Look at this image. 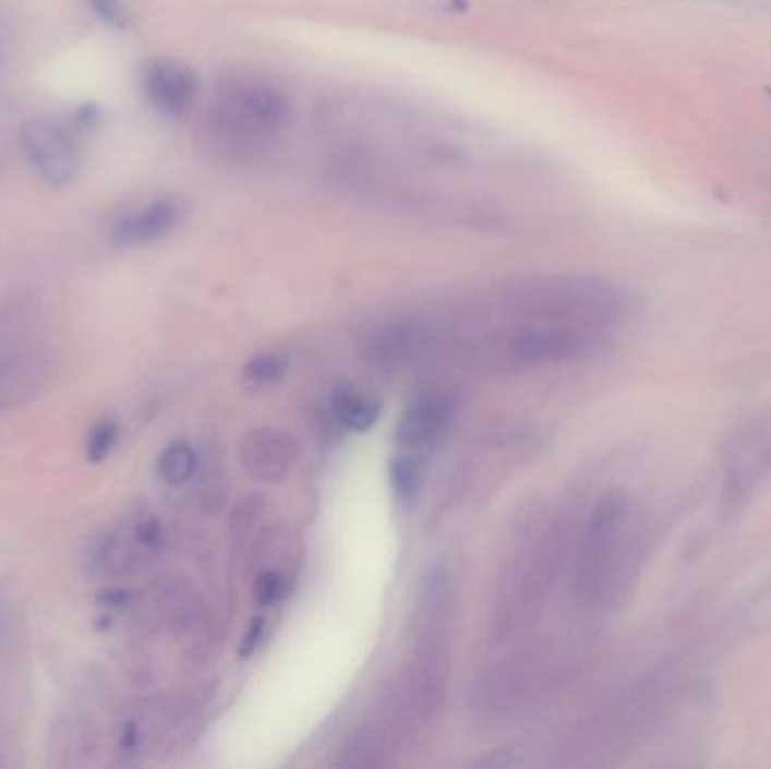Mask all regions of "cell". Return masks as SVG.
I'll use <instances>...</instances> for the list:
<instances>
[{
    "label": "cell",
    "mask_w": 771,
    "mask_h": 769,
    "mask_svg": "<svg viewBox=\"0 0 771 769\" xmlns=\"http://www.w3.org/2000/svg\"><path fill=\"white\" fill-rule=\"evenodd\" d=\"M631 519V501L621 490L607 492L595 504L578 566V593L587 603H600L625 580L634 555Z\"/></svg>",
    "instance_id": "6da1fadb"
},
{
    "label": "cell",
    "mask_w": 771,
    "mask_h": 769,
    "mask_svg": "<svg viewBox=\"0 0 771 769\" xmlns=\"http://www.w3.org/2000/svg\"><path fill=\"white\" fill-rule=\"evenodd\" d=\"M764 93H767V97L771 99V86H767V88H764Z\"/></svg>",
    "instance_id": "d4e9b609"
},
{
    "label": "cell",
    "mask_w": 771,
    "mask_h": 769,
    "mask_svg": "<svg viewBox=\"0 0 771 769\" xmlns=\"http://www.w3.org/2000/svg\"><path fill=\"white\" fill-rule=\"evenodd\" d=\"M118 438H120V426L116 420L103 418L99 422H95L86 438V458L95 465L107 460L116 449Z\"/></svg>",
    "instance_id": "d6986e66"
},
{
    "label": "cell",
    "mask_w": 771,
    "mask_h": 769,
    "mask_svg": "<svg viewBox=\"0 0 771 769\" xmlns=\"http://www.w3.org/2000/svg\"><path fill=\"white\" fill-rule=\"evenodd\" d=\"M32 377H39L37 361L27 355H12L0 359V409L19 402V395L35 390Z\"/></svg>",
    "instance_id": "5bb4252c"
},
{
    "label": "cell",
    "mask_w": 771,
    "mask_h": 769,
    "mask_svg": "<svg viewBox=\"0 0 771 769\" xmlns=\"http://www.w3.org/2000/svg\"><path fill=\"white\" fill-rule=\"evenodd\" d=\"M451 402L443 395H424L401 413L395 436L405 447H424L438 441L451 422Z\"/></svg>",
    "instance_id": "7c38bea8"
},
{
    "label": "cell",
    "mask_w": 771,
    "mask_h": 769,
    "mask_svg": "<svg viewBox=\"0 0 771 769\" xmlns=\"http://www.w3.org/2000/svg\"><path fill=\"white\" fill-rule=\"evenodd\" d=\"M183 217V206L179 199L172 196H160L149 202L147 206L133 211L124 217H120L113 228H111V242L118 249H136V247H147L179 226Z\"/></svg>",
    "instance_id": "30bf717a"
},
{
    "label": "cell",
    "mask_w": 771,
    "mask_h": 769,
    "mask_svg": "<svg viewBox=\"0 0 771 769\" xmlns=\"http://www.w3.org/2000/svg\"><path fill=\"white\" fill-rule=\"evenodd\" d=\"M388 474H390L393 492L401 501V504H407V506L415 504V498L422 492V481H424L420 460L413 456H397L390 462Z\"/></svg>",
    "instance_id": "2e32d148"
},
{
    "label": "cell",
    "mask_w": 771,
    "mask_h": 769,
    "mask_svg": "<svg viewBox=\"0 0 771 769\" xmlns=\"http://www.w3.org/2000/svg\"><path fill=\"white\" fill-rule=\"evenodd\" d=\"M449 350V334L426 321H395L368 337V357L382 365H409L441 357Z\"/></svg>",
    "instance_id": "ba28073f"
},
{
    "label": "cell",
    "mask_w": 771,
    "mask_h": 769,
    "mask_svg": "<svg viewBox=\"0 0 771 769\" xmlns=\"http://www.w3.org/2000/svg\"><path fill=\"white\" fill-rule=\"evenodd\" d=\"M82 3L109 27H127L129 25V12L122 0H82Z\"/></svg>",
    "instance_id": "ffe728a7"
},
{
    "label": "cell",
    "mask_w": 771,
    "mask_h": 769,
    "mask_svg": "<svg viewBox=\"0 0 771 769\" xmlns=\"http://www.w3.org/2000/svg\"><path fill=\"white\" fill-rule=\"evenodd\" d=\"M136 540L141 546L149 549V551H156L160 546V540H162V528L156 519L147 517L143 519L138 526H136Z\"/></svg>",
    "instance_id": "7402d4cb"
},
{
    "label": "cell",
    "mask_w": 771,
    "mask_h": 769,
    "mask_svg": "<svg viewBox=\"0 0 771 769\" xmlns=\"http://www.w3.org/2000/svg\"><path fill=\"white\" fill-rule=\"evenodd\" d=\"M194 470H196V452L185 441H174L158 456L156 472L158 479L167 485H183L185 481L192 479Z\"/></svg>",
    "instance_id": "9a60e30c"
},
{
    "label": "cell",
    "mask_w": 771,
    "mask_h": 769,
    "mask_svg": "<svg viewBox=\"0 0 771 769\" xmlns=\"http://www.w3.org/2000/svg\"><path fill=\"white\" fill-rule=\"evenodd\" d=\"M262 625H264L262 621H255V623H253V632L249 634V637H246V641H244L246 646H244L242 654H251V650L255 648V641L260 639V634H262Z\"/></svg>",
    "instance_id": "cb8c5ba5"
},
{
    "label": "cell",
    "mask_w": 771,
    "mask_h": 769,
    "mask_svg": "<svg viewBox=\"0 0 771 769\" xmlns=\"http://www.w3.org/2000/svg\"><path fill=\"white\" fill-rule=\"evenodd\" d=\"M544 534L530 538L526 532V542L503 576L496 603V629L503 637L532 623L544 605L551 572V544Z\"/></svg>",
    "instance_id": "8992f818"
},
{
    "label": "cell",
    "mask_w": 771,
    "mask_h": 769,
    "mask_svg": "<svg viewBox=\"0 0 771 769\" xmlns=\"http://www.w3.org/2000/svg\"><path fill=\"white\" fill-rule=\"evenodd\" d=\"M246 472L264 483L282 481L298 458V443L280 429H255L240 447Z\"/></svg>",
    "instance_id": "8fae6325"
},
{
    "label": "cell",
    "mask_w": 771,
    "mask_h": 769,
    "mask_svg": "<svg viewBox=\"0 0 771 769\" xmlns=\"http://www.w3.org/2000/svg\"><path fill=\"white\" fill-rule=\"evenodd\" d=\"M99 120H103V113L95 105H82L75 109L73 113V127L75 131H91L99 127Z\"/></svg>",
    "instance_id": "603a6c76"
},
{
    "label": "cell",
    "mask_w": 771,
    "mask_h": 769,
    "mask_svg": "<svg viewBox=\"0 0 771 769\" xmlns=\"http://www.w3.org/2000/svg\"><path fill=\"white\" fill-rule=\"evenodd\" d=\"M534 323L595 329L614 323L623 310V293L598 278H555L528 285L515 300Z\"/></svg>",
    "instance_id": "3957f363"
},
{
    "label": "cell",
    "mask_w": 771,
    "mask_h": 769,
    "mask_svg": "<svg viewBox=\"0 0 771 769\" xmlns=\"http://www.w3.org/2000/svg\"><path fill=\"white\" fill-rule=\"evenodd\" d=\"M282 591V580L276 574H262L255 582V598L262 605H272L280 598Z\"/></svg>",
    "instance_id": "44dd1931"
},
{
    "label": "cell",
    "mask_w": 771,
    "mask_h": 769,
    "mask_svg": "<svg viewBox=\"0 0 771 769\" xmlns=\"http://www.w3.org/2000/svg\"><path fill=\"white\" fill-rule=\"evenodd\" d=\"M332 413L341 426L363 433L380 420V402L357 388H339L332 395Z\"/></svg>",
    "instance_id": "4fadbf2b"
},
{
    "label": "cell",
    "mask_w": 771,
    "mask_h": 769,
    "mask_svg": "<svg viewBox=\"0 0 771 769\" xmlns=\"http://www.w3.org/2000/svg\"><path fill=\"white\" fill-rule=\"evenodd\" d=\"M380 762H384V747L373 731H357L337 760L341 767H371Z\"/></svg>",
    "instance_id": "e0dca14e"
},
{
    "label": "cell",
    "mask_w": 771,
    "mask_h": 769,
    "mask_svg": "<svg viewBox=\"0 0 771 769\" xmlns=\"http://www.w3.org/2000/svg\"><path fill=\"white\" fill-rule=\"evenodd\" d=\"M29 165L50 188H65L80 172V152L73 136L46 118H29L19 131Z\"/></svg>",
    "instance_id": "52a82bcc"
},
{
    "label": "cell",
    "mask_w": 771,
    "mask_h": 769,
    "mask_svg": "<svg viewBox=\"0 0 771 769\" xmlns=\"http://www.w3.org/2000/svg\"><path fill=\"white\" fill-rule=\"evenodd\" d=\"M454 621V591L443 568L424 576L418 603V648L413 697L420 718H435L443 707L449 677V648Z\"/></svg>",
    "instance_id": "7a4b0ae2"
},
{
    "label": "cell",
    "mask_w": 771,
    "mask_h": 769,
    "mask_svg": "<svg viewBox=\"0 0 771 769\" xmlns=\"http://www.w3.org/2000/svg\"><path fill=\"white\" fill-rule=\"evenodd\" d=\"M291 118V105L282 91L238 82L219 91L213 107V124L228 143L253 147L276 139Z\"/></svg>",
    "instance_id": "277c9868"
},
{
    "label": "cell",
    "mask_w": 771,
    "mask_h": 769,
    "mask_svg": "<svg viewBox=\"0 0 771 769\" xmlns=\"http://www.w3.org/2000/svg\"><path fill=\"white\" fill-rule=\"evenodd\" d=\"M595 348V334L589 329L530 323L494 334L474 357L498 371H526L562 361H574Z\"/></svg>",
    "instance_id": "5b68a950"
},
{
    "label": "cell",
    "mask_w": 771,
    "mask_h": 769,
    "mask_svg": "<svg viewBox=\"0 0 771 769\" xmlns=\"http://www.w3.org/2000/svg\"><path fill=\"white\" fill-rule=\"evenodd\" d=\"M287 371V359L278 352H260L255 355L246 368H244V377L251 386L255 388H264L272 386L274 382H278Z\"/></svg>",
    "instance_id": "ac0fdd59"
},
{
    "label": "cell",
    "mask_w": 771,
    "mask_h": 769,
    "mask_svg": "<svg viewBox=\"0 0 771 769\" xmlns=\"http://www.w3.org/2000/svg\"><path fill=\"white\" fill-rule=\"evenodd\" d=\"M149 103L165 116H183L196 97L198 80L190 65L174 59H154L143 69Z\"/></svg>",
    "instance_id": "9c48e42d"
}]
</instances>
